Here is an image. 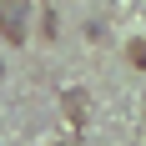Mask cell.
<instances>
[{"instance_id": "obj_2", "label": "cell", "mask_w": 146, "mask_h": 146, "mask_svg": "<svg viewBox=\"0 0 146 146\" xmlns=\"http://www.w3.org/2000/svg\"><path fill=\"white\" fill-rule=\"evenodd\" d=\"M0 76H5V60H0Z\"/></svg>"}, {"instance_id": "obj_1", "label": "cell", "mask_w": 146, "mask_h": 146, "mask_svg": "<svg viewBox=\"0 0 146 146\" xmlns=\"http://www.w3.org/2000/svg\"><path fill=\"white\" fill-rule=\"evenodd\" d=\"M0 35L20 45L30 35V0H0Z\"/></svg>"}]
</instances>
